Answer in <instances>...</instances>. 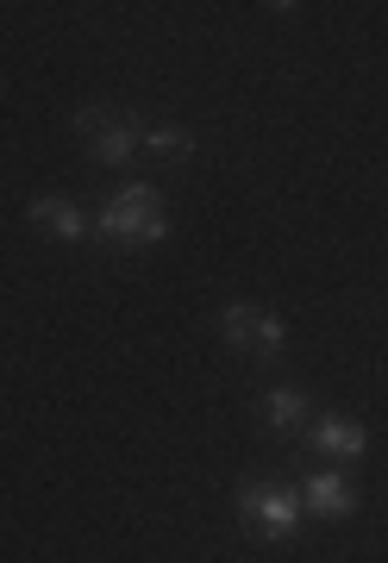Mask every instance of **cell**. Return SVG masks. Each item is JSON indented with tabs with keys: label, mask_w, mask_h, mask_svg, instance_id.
Segmentation results:
<instances>
[{
	"label": "cell",
	"mask_w": 388,
	"mask_h": 563,
	"mask_svg": "<svg viewBox=\"0 0 388 563\" xmlns=\"http://www.w3.org/2000/svg\"><path fill=\"white\" fill-rule=\"evenodd\" d=\"M95 232L101 239H113V244H157L169 232V213H164V195L151 188V181H125L120 195L95 213Z\"/></svg>",
	"instance_id": "obj_1"
},
{
	"label": "cell",
	"mask_w": 388,
	"mask_h": 563,
	"mask_svg": "<svg viewBox=\"0 0 388 563\" xmlns=\"http://www.w3.org/2000/svg\"><path fill=\"white\" fill-rule=\"evenodd\" d=\"M76 132L88 139V157L95 163H132V151L144 144V125L132 120V113H120V107H82L76 113Z\"/></svg>",
	"instance_id": "obj_2"
},
{
	"label": "cell",
	"mask_w": 388,
	"mask_h": 563,
	"mask_svg": "<svg viewBox=\"0 0 388 563\" xmlns=\"http://www.w3.org/2000/svg\"><path fill=\"white\" fill-rule=\"evenodd\" d=\"M239 514H245L251 532H264V539H295L307 520V507L295 488H276V483H251L245 495H239Z\"/></svg>",
	"instance_id": "obj_3"
},
{
	"label": "cell",
	"mask_w": 388,
	"mask_h": 563,
	"mask_svg": "<svg viewBox=\"0 0 388 563\" xmlns=\"http://www.w3.org/2000/svg\"><path fill=\"white\" fill-rule=\"evenodd\" d=\"M220 339L232 344V351H245V357H282L288 344V325L276 320V313H264V307H225L220 313Z\"/></svg>",
	"instance_id": "obj_4"
},
{
	"label": "cell",
	"mask_w": 388,
	"mask_h": 563,
	"mask_svg": "<svg viewBox=\"0 0 388 563\" xmlns=\"http://www.w3.org/2000/svg\"><path fill=\"white\" fill-rule=\"evenodd\" d=\"M301 507L313 514V520H345L351 507H357V488H351L345 476H339V470H320V476H307Z\"/></svg>",
	"instance_id": "obj_5"
},
{
	"label": "cell",
	"mask_w": 388,
	"mask_h": 563,
	"mask_svg": "<svg viewBox=\"0 0 388 563\" xmlns=\"http://www.w3.org/2000/svg\"><path fill=\"white\" fill-rule=\"evenodd\" d=\"M313 451L320 457H332V463H345V457H364V444H369V432L357 420H339V413H326V420H313Z\"/></svg>",
	"instance_id": "obj_6"
},
{
	"label": "cell",
	"mask_w": 388,
	"mask_h": 563,
	"mask_svg": "<svg viewBox=\"0 0 388 563\" xmlns=\"http://www.w3.org/2000/svg\"><path fill=\"white\" fill-rule=\"evenodd\" d=\"M32 225H44V232H57V239H88V213L76 201H63V195H38L32 201Z\"/></svg>",
	"instance_id": "obj_7"
},
{
	"label": "cell",
	"mask_w": 388,
	"mask_h": 563,
	"mask_svg": "<svg viewBox=\"0 0 388 563\" xmlns=\"http://www.w3.org/2000/svg\"><path fill=\"white\" fill-rule=\"evenodd\" d=\"M307 413H313V401H307L301 388H276V395H264V426L269 432H301L307 426Z\"/></svg>",
	"instance_id": "obj_8"
},
{
	"label": "cell",
	"mask_w": 388,
	"mask_h": 563,
	"mask_svg": "<svg viewBox=\"0 0 388 563\" xmlns=\"http://www.w3.org/2000/svg\"><path fill=\"white\" fill-rule=\"evenodd\" d=\"M144 151H157V157H195V132H182V125H144Z\"/></svg>",
	"instance_id": "obj_9"
}]
</instances>
